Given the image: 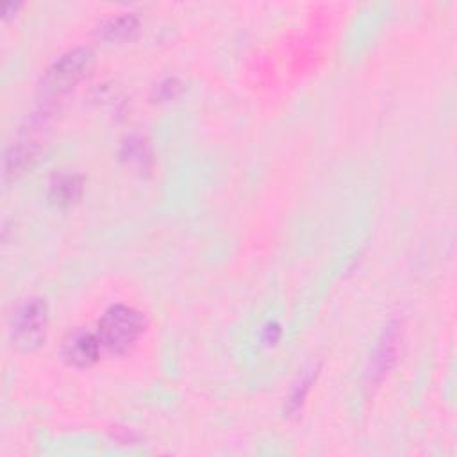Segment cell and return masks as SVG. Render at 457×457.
<instances>
[{"instance_id": "5", "label": "cell", "mask_w": 457, "mask_h": 457, "mask_svg": "<svg viewBox=\"0 0 457 457\" xmlns=\"http://www.w3.org/2000/svg\"><path fill=\"white\" fill-rule=\"evenodd\" d=\"M398 328H400L398 323H389L387 328L384 330L382 339L371 359V368L368 371L370 382H378L393 366L396 359L395 355H396V345H398Z\"/></svg>"}, {"instance_id": "6", "label": "cell", "mask_w": 457, "mask_h": 457, "mask_svg": "<svg viewBox=\"0 0 457 457\" xmlns=\"http://www.w3.org/2000/svg\"><path fill=\"white\" fill-rule=\"evenodd\" d=\"M82 195V179L79 175L64 173L52 180L50 198L59 205H70Z\"/></svg>"}, {"instance_id": "7", "label": "cell", "mask_w": 457, "mask_h": 457, "mask_svg": "<svg viewBox=\"0 0 457 457\" xmlns=\"http://www.w3.org/2000/svg\"><path fill=\"white\" fill-rule=\"evenodd\" d=\"M137 25V20L132 12H123L102 25V34L105 39H121L127 37Z\"/></svg>"}, {"instance_id": "3", "label": "cell", "mask_w": 457, "mask_h": 457, "mask_svg": "<svg viewBox=\"0 0 457 457\" xmlns=\"http://www.w3.org/2000/svg\"><path fill=\"white\" fill-rule=\"evenodd\" d=\"M48 321V305L43 298L25 300L12 316V341L21 348L37 346L46 330Z\"/></svg>"}, {"instance_id": "4", "label": "cell", "mask_w": 457, "mask_h": 457, "mask_svg": "<svg viewBox=\"0 0 457 457\" xmlns=\"http://www.w3.org/2000/svg\"><path fill=\"white\" fill-rule=\"evenodd\" d=\"M100 345L102 343H100L98 336H95L84 328H75L64 337L61 353L68 364L84 368V366L93 364L98 359Z\"/></svg>"}, {"instance_id": "1", "label": "cell", "mask_w": 457, "mask_h": 457, "mask_svg": "<svg viewBox=\"0 0 457 457\" xmlns=\"http://www.w3.org/2000/svg\"><path fill=\"white\" fill-rule=\"evenodd\" d=\"M143 316L139 311L129 305H112L109 307L98 321V339L100 343L114 352H127L143 332Z\"/></svg>"}, {"instance_id": "2", "label": "cell", "mask_w": 457, "mask_h": 457, "mask_svg": "<svg viewBox=\"0 0 457 457\" xmlns=\"http://www.w3.org/2000/svg\"><path fill=\"white\" fill-rule=\"evenodd\" d=\"M91 52L87 48H75L61 55L45 73L41 89L46 100H55L70 91L87 71L91 64Z\"/></svg>"}]
</instances>
